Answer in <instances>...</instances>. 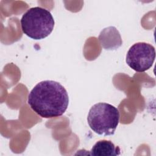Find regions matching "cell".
<instances>
[{"label":"cell","mask_w":156,"mask_h":156,"mask_svg":"<svg viewBox=\"0 0 156 156\" xmlns=\"http://www.w3.org/2000/svg\"><path fill=\"white\" fill-rule=\"evenodd\" d=\"M28 104L37 115L44 118L62 116L66 110L69 97L59 82L46 80L38 83L28 95Z\"/></svg>","instance_id":"obj_1"},{"label":"cell","mask_w":156,"mask_h":156,"mask_svg":"<svg viewBox=\"0 0 156 156\" xmlns=\"http://www.w3.org/2000/svg\"><path fill=\"white\" fill-rule=\"evenodd\" d=\"M119 112L115 106L105 102L93 105L90 109L87 122L90 129L99 135L115 133L119 122Z\"/></svg>","instance_id":"obj_3"},{"label":"cell","mask_w":156,"mask_h":156,"mask_svg":"<svg viewBox=\"0 0 156 156\" xmlns=\"http://www.w3.org/2000/svg\"><path fill=\"white\" fill-rule=\"evenodd\" d=\"M99 40L102 47L108 50L118 49L122 44L120 34L113 26L103 29L99 35Z\"/></svg>","instance_id":"obj_5"},{"label":"cell","mask_w":156,"mask_h":156,"mask_svg":"<svg viewBox=\"0 0 156 156\" xmlns=\"http://www.w3.org/2000/svg\"><path fill=\"white\" fill-rule=\"evenodd\" d=\"M21 29L24 34L34 40H41L52 32L55 24L51 12L40 7L28 9L21 19Z\"/></svg>","instance_id":"obj_2"},{"label":"cell","mask_w":156,"mask_h":156,"mask_svg":"<svg viewBox=\"0 0 156 156\" xmlns=\"http://www.w3.org/2000/svg\"><path fill=\"white\" fill-rule=\"evenodd\" d=\"M121 154V150L118 146H116L111 141L99 140L92 147L90 155H102V156H115Z\"/></svg>","instance_id":"obj_6"},{"label":"cell","mask_w":156,"mask_h":156,"mask_svg":"<svg viewBox=\"0 0 156 156\" xmlns=\"http://www.w3.org/2000/svg\"><path fill=\"white\" fill-rule=\"evenodd\" d=\"M155 58V48L145 42L133 44L128 50L126 62L136 72H144L152 66Z\"/></svg>","instance_id":"obj_4"}]
</instances>
